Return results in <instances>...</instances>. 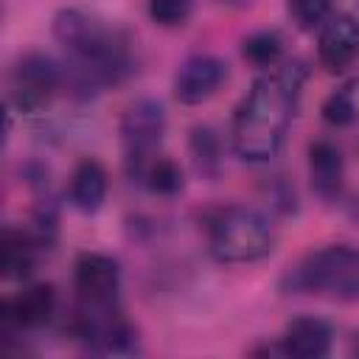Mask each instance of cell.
I'll use <instances>...</instances> for the list:
<instances>
[{
    "mask_svg": "<svg viewBox=\"0 0 359 359\" xmlns=\"http://www.w3.org/2000/svg\"><path fill=\"white\" fill-rule=\"evenodd\" d=\"M317 59L328 73H345L359 62V17L331 14L320 25Z\"/></svg>",
    "mask_w": 359,
    "mask_h": 359,
    "instance_id": "9",
    "label": "cell"
},
{
    "mask_svg": "<svg viewBox=\"0 0 359 359\" xmlns=\"http://www.w3.org/2000/svg\"><path fill=\"white\" fill-rule=\"evenodd\" d=\"M241 56L255 67H278L283 59V39L278 31H252L241 39Z\"/></svg>",
    "mask_w": 359,
    "mask_h": 359,
    "instance_id": "16",
    "label": "cell"
},
{
    "mask_svg": "<svg viewBox=\"0 0 359 359\" xmlns=\"http://www.w3.org/2000/svg\"><path fill=\"white\" fill-rule=\"evenodd\" d=\"M323 121L331 126H348L356 118V93L353 84H345L339 90H334L325 101H323Z\"/></svg>",
    "mask_w": 359,
    "mask_h": 359,
    "instance_id": "18",
    "label": "cell"
},
{
    "mask_svg": "<svg viewBox=\"0 0 359 359\" xmlns=\"http://www.w3.org/2000/svg\"><path fill=\"white\" fill-rule=\"evenodd\" d=\"M194 11V0H149V17L160 28L185 25Z\"/></svg>",
    "mask_w": 359,
    "mask_h": 359,
    "instance_id": "20",
    "label": "cell"
},
{
    "mask_svg": "<svg viewBox=\"0 0 359 359\" xmlns=\"http://www.w3.org/2000/svg\"><path fill=\"white\" fill-rule=\"evenodd\" d=\"M67 196H70V205L79 213H87V216L98 213L104 199H107V171H104V165L93 157H84L70 174Z\"/></svg>",
    "mask_w": 359,
    "mask_h": 359,
    "instance_id": "13",
    "label": "cell"
},
{
    "mask_svg": "<svg viewBox=\"0 0 359 359\" xmlns=\"http://www.w3.org/2000/svg\"><path fill=\"white\" fill-rule=\"evenodd\" d=\"M342 180H345V163L339 149L331 140H314L309 143V182L311 191L331 202L339 196L342 191Z\"/></svg>",
    "mask_w": 359,
    "mask_h": 359,
    "instance_id": "11",
    "label": "cell"
},
{
    "mask_svg": "<svg viewBox=\"0 0 359 359\" xmlns=\"http://www.w3.org/2000/svg\"><path fill=\"white\" fill-rule=\"evenodd\" d=\"M351 353H353V356H359V331H353V334H351Z\"/></svg>",
    "mask_w": 359,
    "mask_h": 359,
    "instance_id": "21",
    "label": "cell"
},
{
    "mask_svg": "<svg viewBox=\"0 0 359 359\" xmlns=\"http://www.w3.org/2000/svg\"><path fill=\"white\" fill-rule=\"evenodd\" d=\"M56 42L73 56V87L98 90L121 84L132 73V39L123 28L84 8H62L53 17Z\"/></svg>",
    "mask_w": 359,
    "mask_h": 359,
    "instance_id": "2",
    "label": "cell"
},
{
    "mask_svg": "<svg viewBox=\"0 0 359 359\" xmlns=\"http://www.w3.org/2000/svg\"><path fill=\"white\" fill-rule=\"evenodd\" d=\"M62 81H65V70L48 53L31 50L22 53L11 67L8 98L20 112H39L42 107L50 104Z\"/></svg>",
    "mask_w": 359,
    "mask_h": 359,
    "instance_id": "6",
    "label": "cell"
},
{
    "mask_svg": "<svg viewBox=\"0 0 359 359\" xmlns=\"http://www.w3.org/2000/svg\"><path fill=\"white\" fill-rule=\"evenodd\" d=\"M0 306L14 317L20 328H39L56 311V289L50 283H28Z\"/></svg>",
    "mask_w": 359,
    "mask_h": 359,
    "instance_id": "12",
    "label": "cell"
},
{
    "mask_svg": "<svg viewBox=\"0 0 359 359\" xmlns=\"http://www.w3.org/2000/svg\"><path fill=\"white\" fill-rule=\"evenodd\" d=\"M73 289L79 294V303L87 306L118 303V292H121L118 261L104 252H81L73 264Z\"/></svg>",
    "mask_w": 359,
    "mask_h": 359,
    "instance_id": "7",
    "label": "cell"
},
{
    "mask_svg": "<svg viewBox=\"0 0 359 359\" xmlns=\"http://www.w3.org/2000/svg\"><path fill=\"white\" fill-rule=\"evenodd\" d=\"M219 3H224V6H236V8H238V6H247L250 0H219Z\"/></svg>",
    "mask_w": 359,
    "mask_h": 359,
    "instance_id": "22",
    "label": "cell"
},
{
    "mask_svg": "<svg viewBox=\"0 0 359 359\" xmlns=\"http://www.w3.org/2000/svg\"><path fill=\"white\" fill-rule=\"evenodd\" d=\"M286 8L292 22L303 31L320 28L331 17V0H286Z\"/></svg>",
    "mask_w": 359,
    "mask_h": 359,
    "instance_id": "19",
    "label": "cell"
},
{
    "mask_svg": "<svg viewBox=\"0 0 359 359\" xmlns=\"http://www.w3.org/2000/svg\"><path fill=\"white\" fill-rule=\"evenodd\" d=\"M165 135V109L154 98H137L121 115V140L126 151V168L132 177H143L146 165Z\"/></svg>",
    "mask_w": 359,
    "mask_h": 359,
    "instance_id": "5",
    "label": "cell"
},
{
    "mask_svg": "<svg viewBox=\"0 0 359 359\" xmlns=\"http://www.w3.org/2000/svg\"><path fill=\"white\" fill-rule=\"evenodd\" d=\"M208 252L219 264H255L275 250L272 222L247 205L216 208L205 219Z\"/></svg>",
    "mask_w": 359,
    "mask_h": 359,
    "instance_id": "3",
    "label": "cell"
},
{
    "mask_svg": "<svg viewBox=\"0 0 359 359\" xmlns=\"http://www.w3.org/2000/svg\"><path fill=\"white\" fill-rule=\"evenodd\" d=\"M303 81V62H283L272 73H264L252 81L230 123V143L241 160L266 163L280 151L297 109Z\"/></svg>",
    "mask_w": 359,
    "mask_h": 359,
    "instance_id": "1",
    "label": "cell"
},
{
    "mask_svg": "<svg viewBox=\"0 0 359 359\" xmlns=\"http://www.w3.org/2000/svg\"><path fill=\"white\" fill-rule=\"evenodd\" d=\"M283 351L286 356H297V359H320L331 353L334 345V328L314 314H303L286 323L283 328Z\"/></svg>",
    "mask_w": 359,
    "mask_h": 359,
    "instance_id": "10",
    "label": "cell"
},
{
    "mask_svg": "<svg viewBox=\"0 0 359 359\" xmlns=\"http://www.w3.org/2000/svg\"><path fill=\"white\" fill-rule=\"evenodd\" d=\"M143 185L157 196H174L182 191V168L171 157H154L143 171Z\"/></svg>",
    "mask_w": 359,
    "mask_h": 359,
    "instance_id": "17",
    "label": "cell"
},
{
    "mask_svg": "<svg viewBox=\"0 0 359 359\" xmlns=\"http://www.w3.org/2000/svg\"><path fill=\"white\" fill-rule=\"evenodd\" d=\"M188 151H191L194 168L202 177L213 180L219 174V168H222V143H219V135L210 126H194L191 129Z\"/></svg>",
    "mask_w": 359,
    "mask_h": 359,
    "instance_id": "15",
    "label": "cell"
},
{
    "mask_svg": "<svg viewBox=\"0 0 359 359\" xmlns=\"http://www.w3.org/2000/svg\"><path fill=\"white\" fill-rule=\"evenodd\" d=\"M36 250H42V247L28 230L3 227V236H0V275L6 280H25L36 266Z\"/></svg>",
    "mask_w": 359,
    "mask_h": 359,
    "instance_id": "14",
    "label": "cell"
},
{
    "mask_svg": "<svg viewBox=\"0 0 359 359\" xmlns=\"http://www.w3.org/2000/svg\"><path fill=\"white\" fill-rule=\"evenodd\" d=\"M289 292H314L334 300H359V247L328 244L303 255L283 278Z\"/></svg>",
    "mask_w": 359,
    "mask_h": 359,
    "instance_id": "4",
    "label": "cell"
},
{
    "mask_svg": "<svg viewBox=\"0 0 359 359\" xmlns=\"http://www.w3.org/2000/svg\"><path fill=\"white\" fill-rule=\"evenodd\" d=\"M227 81V62L213 53L188 56L174 73V98L185 107L202 104Z\"/></svg>",
    "mask_w": 359,
    "mask_h": 359,
    "instance_id": "8",
    "label": "cell"
}]
</instances>
